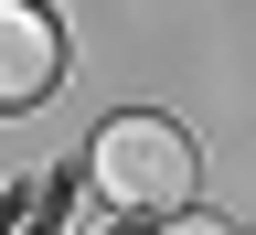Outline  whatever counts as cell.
Instances as JSON below:
<instances>
[{"instance_id":"cell-1","label":"cell","mask_w":256,"mask_h":235,"mask_svg":"<svg viewBox=\"0 0 256 235\" xmlns=\"http://www.w3.org/2000/svg\"><path fill=\"white\" fill-rule=\"evenodd\" d=\"M86 171H96V192H107L118 214H182L192 203V171H203V160H192V139L171 118H107L96 128V150H86Z\"/></svg>"},{"instance_id":"cell-3","label":"cell","mask_w":256,"mask_h":235,"mask_svg":"<svg viewBox=\"0 0 256 235\" xmlns=\"http://www.w3.org/2000/svg\"><path fill=\"white\" fill-rule=\"evenodd\" d=\"M150 235H235V224H224V214H192V203H182V214H160Z\"/></svg>"},{"instance_id":"cell-2","label":"cell","mask_w":256,"mask_h":235,"mask_svg":"<svg viewBox=\"0 0 256 235\" xmlns=\"http://www.w3.org/2000/svg\"><path fill=\"white\" fill-rule=\"evenodd\" d=\"M64 75V32L43 0H0V107H32Z\"/></svg>"}]
</instances>
